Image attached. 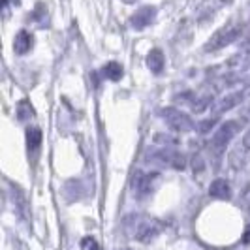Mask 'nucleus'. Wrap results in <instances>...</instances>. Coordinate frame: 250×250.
Wrapping results in <instances>:
<instances>
[{"mask_svg": "<svg viewBox=\"0 0 250 250\" xmlns=\"http://www.w3.org/2000/svg\"><path fill=\"white\" fill-rule=\"evenodd\" d=\"M209 194L216 200H229L231 198V187L226 179H214L209 187Z\"/></svg>", "mask_w": 250, "mask_h": 250, "instance_id": "nucleus-8", "label": "nucleus"}, {"mask_svg": "<svg viewBox=\"0 0 250 250\" xmlns=\"http://www.w3.org/2000/svg\"><path fill=\"white\" fill-rule=\"evenodd\" d=\"M42 139H43V134L40 128H36V126L26 128V147H28V150H36L42 145Z\"/></svg>", "mask_w": 250, "mask_h": 250, "instance_id": "nucleus-12", "label": "nucleus"}, {"mask_svg": "<svg viewBox=\"0 0 250 250\" xmlns=\"http://www.w3.org/2000/svg\"><path fill=\"white\" fill-rule=\"evenodd\" d=\"M231 2H233V0H218V4H222V6H224V4H231Z\"/></svg>", "mask_w": 250, "mask_h": 250, "instance_id": "nucleus-20", "label": "nucleus"}, {"mask_svg": "<svg viewBox=\"0 0 250 250\" xmlns=\"http://www.w3.org/2000/svg\"><path fill=\"white\" fill-rule=\"evenodd\" d=\"M152 160H156V162L160 164H167V166H171L173 169H185V166H187V158H185V154H181L179 150L171 149V147H164V149H158L156 152H152V156H150Z\"/></svg>", "mask_w": 250, "mask_h": 250, "instance_id": "nucleus-6", "label": "nucleus"}, {"mask_svg": "<svg viewBox=\"0 0 250 250\" xmlns=\"http://www.w3.org/2000/svg\"><path fill=\"white\" fill-rule=\"evenodd\" d=\"M32 43H34V38L30 32H26V30H21L15 40H13V51L17 53V55H26L28 51L32 49Z\"/></svg>", "mask_w": 250, "mask_h": 250, "instance_id": "nucleus-9", "label": "nucleus"}, {"mask_svg": "<svg viewBox=\"0 0 250 250\" xmlns=\"http://www.w3.org/2000/svg\"><path fill=\"white\" fill-rule=\"evenodd\" d=\"M241 145H243V149L250 150V130L243 136V141H241Z\"/></svg>", "mask_w": 250, "mask_h": 250, "instance_id": "nucleus-18", "label": "nucleus"}, {"mask_svg": "<svg viewBox=\"0 0 250 250\" xmlns=\"http://www.w3.org/2000/svg\"><path fill=\"white\" fill-rule=\"evenodd\" d=\"M229 66L235 68L237 72H243L250 66V53H245V55H239V57H233L229 61Z\"/></svg>", "mask_w": 250, "mask_h": 250, "instance_id": "nucleus-14", "label": "nucleus"}, {"mask_svg": "<svg viewBox=\"0 0 250 250\" xmlns=\"http://www.w3.org/2000/svg\"><path fill=\"white\" fill-rule=\"evenodd\" d=\"M218 123V119L214 117V119H207V121H203L198 125V130H200L201 134H209V130H213V126Z\"/></svg>", "mask_w": 250, "mask_h": 250, "instance_id": "nucleus-16", "label": "nucleus"}, {"mask_svg": "<svg viewBox=\"0 0 250 250\" xmlns=\"http://www.w3.org/2000/svg\"><path fill=\"white\" fill-rule=\"evenodd\" d=\"M239 132V123L235 121H228L224 125L220 126L211 138V143H209V149L213 152L214 156H220L226 150L228 143L235 138V134Z\"/></svg>", "mask_w": 250, "mask_h": 250, "instance_id": "nucleus-3", "label": "nucleus"}, {"mask_svg": "<svg viewBox=\"0 0 250 250\" xmlns=\"http://www.w3.org/2000/svg\"><path fill=\"white\" fill-rule=\"evenodd\" d=\"M241 32H243V25H233V23H229V25L218 28L213 36L209 38V42L205 43L203 49L207 51V53H214V51H218V49H224V47H228L229 43H233V42L241 36Z\"/></svg>", "mask_w": 250, "mask_h": 250, "instance_id": "nucleus-2", "label": "nucleus"}, {"mask_svg": "<svg viewBox=\"0 0 250 250\" xmlns=\"http://www.w3.org/2000/svg\"><path fill=\"white\" fill-rule=\"evenodd\" d=\"M160 115L164 117V121H166V125L169 126L173 132H179V134H185V132H192L196 125H194V121L188 117L187 113L179 111L175 107H164Z\"/></svg>", "mask_w": 250, "mask_h": 250, "instance_id": "nucleus-4", "label": "nucleus"}, {"mask_svg": "<svg viewBox=\"0 0 250 250\" xmlns=\"http://www.w3.org/2000/svg\"><path fill=\"white\" fill-rule=\"evenodd\" d=\"M241 102H243V92H233V94L226 96L224 100H222L220 104H218V105H216V113L229 111V109H233L235 105H239Z\"/></svg>", "mask_w": 250, "mask_h": 250, "instance_id": "nucleus-11", "label": "nucleus"}, {"mask_svg": "<svg viewBox=\"0 0 250 250\" xmlns=\"http://www.w3.org/2000/svg\"><path fill=\"white\" fill-rule=\"evenodd\" d=\"M156 19V8L154 6H143L130 17V25L136 30H143Z\"/></svg>", "mask_w": 250, "mask_h": 250, "instance_id": "nucleus-7", "label": "nucleus"}, {"mask_svg": "<svg viewBox=\"0 0 250 250\" xmlns=\"http://www.w3.org/2000/svg\"><path fill=\"white\" fill-rule=\"evenodd\" d=\"M243 243H245V245H250V224H249V228H247V231H245V235H243Z\"/></svg>", "mask_w": 250, "mask_h": 250, "instance_id": "nucleus-19", "label": "nucleus"}, {"mask_svg": "<svg viewBox=\"0 0 250 250\" xmlns=\"http://www.w3.org/2000/svg\"><path fill=\"white\" fill-rule=\"evenodd\" d=\"M81 245H83L85 250H100V247H98V243H96L94 237H85L81 241Z\"/></svg>", "mask_w": 250, "mask_h": 250, "instance_id": "nucleus-17", "label": "nucleus"}, {"mask_svg": "<svg viewBox=\"0 0 250 250\" xmlns=\"http://www.w3.org/2000/svg\"><path fill=\"white\" fill-rule=\"evenodd\" d=\"M102 75L105 77V79H111V81H119L121 77H123V66L119 62H107L104 68H102Z\"/></svg>", "mask_w": 250, "mask_h": 250, "instance_id": "nucleus-13", "label": "nucleus"}, {"mask_svg": "<svg viewBox=\"0 0 250 250\" xmlns=\"http://www.w3.org/2000/svg\"><path fill=\"white\" fill-rule=\"evenodd\" d=\"M158 183H160L158 173H136L134 181H132V188H134V192H136L139 200H143L156 190Z\"/></svg>", "mask_w": 250, "mask_h": 250, "instance_id": "nucleus-5", "label": "nucleus"}, {"mask_svg": "<svg viewBox=\"0 0 250 250\" xmlns=\"http://www.w3.org/2000/svg\"><path fill=\"white\" fill-rule=\"evenodd\" d=\"M32 117V107H30V104L26 100L19 102L17 104V119L19 121H26V119H30Z\"/></svg>", "mask_w": 250, "mask_h": 250, "instance_id": "nucleus-15", "label": "nucleus"}, {"mask_svg": "<svg viewBox=\"0 0 250 250\" xmlns=\"http://www.w3.org/2000/svg\"><path fill=\"white\" fill-rule=\"evenodd\" d=\"M147 66L152 74H162L166 61H164V53L160 49H150L147 55Z\"/></svg>", "mask_w": 250, "mask_h": 250, "instance_id": "nucleus-10", "label": "nucleus"}, {"mask_svg": "<svg viewBox=\"0 0 250 250\" xmlns=\"http://www.w3.org/2000/svg\"><path fill=\"white\" fill-rule=\"evenodd\" d=\"M126 4H132V2H136V0H125Z\"/></svg>", "mask_w": 250, "mask_h": 250, "instance_id": "nucleus-21", "label": "nucleus"}, {"mask_svg": "<svg viewBox=\"0 0 250 250\" xmlns=\"http://www.w3.org/2000/svg\"><path fill=\"white\" fill-rule=\"evenodd\" d=\"M128 229H132V237L139 243H150L154 237H158L164 231V224L156 218L143 216V214H132L125 220Z\"/></svg>", "mask_w": 250, "mask_h": 250, "instance_id": "nucleus-1", "label": "nucleus"}]
</instances>
